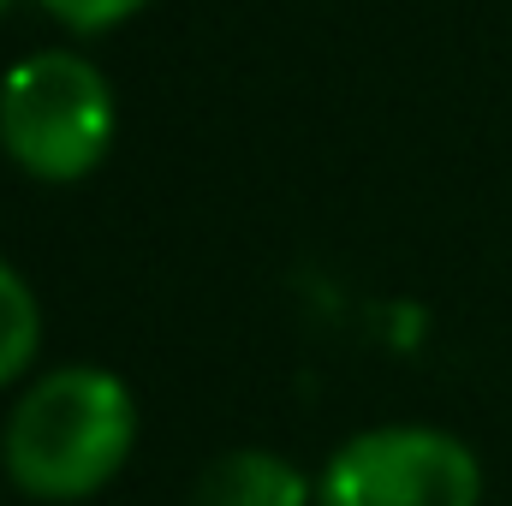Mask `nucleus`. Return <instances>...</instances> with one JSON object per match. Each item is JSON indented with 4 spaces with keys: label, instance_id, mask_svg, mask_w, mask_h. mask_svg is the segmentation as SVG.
Listing matches in <instances>:
<instances>
[{
    "label": "nucleus",
    "instance_id": "nucleus-1",
    "mask_svg": "<svg viewBox=\"0 0 512 506\" xmlns=\"http://www.w3.org/2000/svg\"><path fill=\"white\" fill-rule=\"evenodd\" d=\"M137 447V399L102 364L36 376L0 423V471L18 495L72 506L102 495Z\"/></svg>",
    "mask_w": 512,
    "mask_h": 506
},
{
    "label": "nucleus",
    "instance_id": "nucleus-2",
    "mask_svg": "<svg viewBox=\"0 0 512 506\" xmlns=\"http://www.w3.org/2000/svg\"><path fill=\"white\" fill-rule=\"evenodd\" d=\"M120 131L108 72L72 48H36L0 78V149L36 185L90 179Z\"/></svg>",
    "mask_w": 512,
    "mask_h": 506
},
{
    "label": "nucleus",
    "instance_id": "nucleus-3",
    "mask_svg": "<svg viewBox=\"0 0 512 506\" xmlns=\"http://www.w3.org/2000/svg\"><path fill=\"white\" fill-rule=\"evenodd\" d=\"M316 506H483V465L453 429L376 423L328 453Z\"/></svg>",
    "mask_w": 512,
    "mask_h": 506
},
{
    "label": "nucleus",
    "instance_id": "nucleus-4",
    "mask_svg": "<svg viewBox=\"0 0 512 506\" xmlns=\"http://www.w3.org/2000/svg\"><path fill=\"white\" fill-rule=\"evenodd\" d=\"M197 506H316V477H304L286 453L233 447L197 477Z\"/></svg>",
    "mask_w": 512,
    "mask_h": 506
},
{
    "label": "nucleus",
    "instance_id": "nucleus-5",
    "mask_svg": "<svg viewBox=\"0 0 512 506\" xmlns=\"http://www.w3.org/2000/svg\"><path fill=\"white\" fill-rule=\"evenodd\" d=\"M36 346H42V304L30 280L0 256V387H12L36 364Z\"/></svg>",
    "mask_w": 512,
    "mask_h": 506
},
{
    "label": "nucleus",
    "instance_id": "nucleus-6",
    "mask_svg": "<svg viewBox=\"0 0 512 506\" xmlns=\"http://www.w3.org/2000/svg\"><path fill=\"white\" fill-rule=\"evenodd\" d=\"M36 6H42L54 24H66L72 36H102V30L137 18L149 0H36Z\"/></svg>",
    "mask_w": 512,
    "mask_h": 506
},
{
    "label": "nucleus",
    "instance_id": "nucleus-7",
    "mask_svg": "<svg viewBox=\"0 0 512 506\" xmlns=\"http://www.w3.org/2000/svg\"><path fill=\"white\" fill-rule=\"evenodd\" d=\"M6 6H12V0H0V12H6Z\"/></svg>",
    "mask_w": 512,
    "mask_h": 506
}]
</instances>
